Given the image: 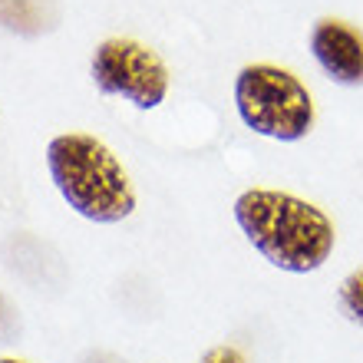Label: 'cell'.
Listing matches in <instances>:
<instances>
[{
	"label": "cell",
	"instance_id": "7",
	"mask_svg": "<svg viewBox=\"0 0 363 363\" xmlns=\"http://www.w3.org/2000/svg\"><path fill=\"white\" fill-rule=\"evenodd\" d=\"M337 311L344 314V320L363 330V268L350 271L337 284Z\"/></svg>",
	"mask_w": 363,
	"mask_h": 363
},
{
	"label": "cell",
	"instance_id": "9",
	"mask_svg": "<svg viewBox=\"0 0 363 363\" xmlns=\"http://www.w3.org/2000/svg\"><path fill=\"white\" fill-rule=\"evenodd\" d=\"M201 363H245V357L238 350H231V347H215V350L201 357Z\"/></svg>",
	"mask_w": 363,
	"mask_h": 363
},
{
	"label": "cell",
	"instance_id": "8",
	"mask_svg": "<svg viewBox=\"0 0 363 363\" xmlns=\"http://www.w3.org/2000/svg\"><path fill=\"white\" fill-rule=\"evenodd\" d=\"M17 334V314H13V307L7 304V297L0 294V344H10Z\"/></svg>",
	"mask_w": 363,
	"mask_h": 363
},
{
	"label": "cell",
	"instance_id": "6",
	"mask_svg": "<svg viewBox=\"0 0 363 363\" xmlns=\"http://www.w3.org/2000/svg\"><path fill=\"white\" fill-rule=\"evenodd\" d=\"M47 7L50 0H0V27L20 30V33H30L27 23H33V30L47 27L40 23V10Z\"/></svg>",
	"mask_w": 363,
	"mask_h": 363
},
{
	"label": "cell",
	"instance_id": "4",
	"mask_svg": "<svg viewBox=\"0 0 363 363\" xmlns=\"http://www.w3.org/2000/svg\"><path fill=\"white\" fill-rule=\"evenodd\" d=\"M89 77L103 96H119L135 109H155L165 103L172 77L165 60L152 47L129 37H109L93 50Z\"/></svg>",
	"mask_w": 363,
	"mask_h": 363
},
{
	"label": "cell",
	"instance_id": "10",
	"mask_svg": "<svg viewBox=\"0 0 363 363\" xmlns=\"http://www.w3.org/2000/svg\"><path fill=\"white\" fill-rule=\"evenodd\" d=\"M0 363H23V360H13V357H4V360Z\"/></svg>",
	"mask_w": 363,
	"mask_h": 363
},
{
	"label": "cell",
	"instance_id": "5",
	"mask_svg": "<svg viewBox=\"0 0 363 363\" xmlns=\"http://www.w3.org/2000/svg\"><path fill=\"white\" fill-rule=\"evenodd\" d=\"M311 57L337 86H363V33L344 20H317L311 30Z\"/></svg>",
	"mask_w": 363,
	"mask_h": 363
},
{
	"label": "cell",
	"instance_id": "2",
	"mask_svg": "<svg viewBox=\"0 0 363 363\" xmlns=\"http://www.w3.org/2000/svg\"><path fill=\"white\" fill-rule=\"evenodd\" d=\"M47 169L69 208L96 225H116L135 211V189L113 149L89 133L50 139Z\"/></svg>",
	"mask_w": 363,
	"mask_h": 363
},
{
	"label": "cell",
	"instance_id": "1",
	"mask_svg": "<svg viewBox=\"0 0 363 363\" xmlns=\"http://www.w3.org/2000/svg\"><path fill=\"white\" fill-rule=\"evenodd\" d=\"M231 215L245 241L277 271L311 274L334 255V221L291 191L248 189L235 199Z\"/></svg>",
	"mask_w": 363,
	"mask_h": 363
},
{
	"label": "cell",
	"instance_id": "3",
	"mask_svg": "<svg viewBox=\"0 0 363 363\" xmlns=\"http://www.w3.org/2000/svg\"><path fill=\"white\" fill-rule=\"evenodd\" d=\"M235 109L251 133L274 143H301L317 119L301 77L274 63H251L235 77Z\"/></svg>",
	"mask_w": 363,
	"mask_h": 363
}]
</instances>
